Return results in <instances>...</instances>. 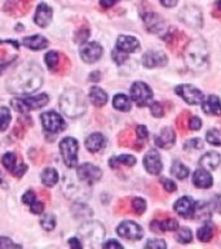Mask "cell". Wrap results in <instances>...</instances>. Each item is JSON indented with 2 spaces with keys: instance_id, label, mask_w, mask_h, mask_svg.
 <instances>
[{
  "instance_id": "38",
  "label": "cell",
  "mask_w": 221,
  "mask_h": 249,
  "mask_svg": "<svg viewBox=\"0 0 221 249\" xmlns=\"http://www.w3.org/2000/svg\"><path fill=\"white\" fill-rule=\"evenodd\" d=\"M132 209L136 214H142L146 210V202L141 197H135L132 200Z\"/></svg>"
},
{
  "instance_id": "1",
  "label": "cell",
  "mask_w": 221,
  "mask_h": 249,
  "mask_svg": "<svg viewBox=\"0 0 221 249\" xmlns=\"http://www.w3.org/2000/svg\"><path fill=\"white\" fill-rule=\"evenodd\" d=\"M43 85V70L34 62L19 66L8 79L7 89L12 93H31Z\"/></svg>"
},
{
  "instance_id": "25",
  "label": "cell",
  "mask_w": 221,
  "mask_h": 249,
  "mask_svg": "<svg viewBox=\"0 0 221 249\" xmlns=\"http://www.w3.org/2000/svg\"><path fill=\"white\" fill-rule=\"evenodd\" d=\"M22 44L32 51L44 50L48 46V40L42 35H34V36H26L23 38Z\"/></svg>"
},
{
  "instance_id": "11",
  "label": "cell",
  "mask_w": 221,
  "mask_h": 249,
  "mask_svg": "<svg viewBox=\"0 0 221 249\" xmlns=\"http://www.w3.org/2000/svg\"><path fill=\"white\" fill-rule=\"evenodd\" d=\"M116 232L120 237L123 239H127V240H139L143 236V231L141 229V226L137 225L136 222L133 221H124L122 222L118 229H116Z\"/></svg>"
},
{
  "instance_id": "7",
  "label": "cell",
  "mask_w": 221,
  "mask_h": 249,
  "mask_svg": "<svg viewBox=\"0 0 221 249\" xmlns=\"http://www.w3.org/2000/svg\"><path fill=\"white\" fill-rule=\"evenodd\" d=\"M131 97L139 107H146L151 104L153 100V91L146 83L135 82L131 87Z\"/></svg>"
},
{
  "instance_id": "57",
  "label": "cell",
  "mask_w": 221,
  "mask_h": 249,
  "mask_svg": "<svg viewBox=\"0 0 221 249\" xmlns=\"http://www.w3.org/2000/svg\"><path fill=\"white\" fill-rule=\"evenodd\" d=\"M0 182L4 183V178H3V174H1V171H0Z\"/></svg>"
},
{
  "instance_id": "35",
  "label": "cell",
  "mask_w": 221,
  "mask_h": 249,
  "mask_svg": "<svg viewBox=\"0 0 221 249\" xmlns=\"http://www.w3.org/2000/svg\"><path fill=\"white\" fill-rule=\"evenodd\" d=\"M11 124V110L5 107H0V131L7 130Z\"/></svg>"
},
{
  "instance_id": "47",
  "label": "cell",
  "mask_w": 221,
  "mask_h": 249,
  "mask_svg": "<svg viewBox=\"0 0 221 249\" xmlns=\"http://www.w3.org/2000/svg\"><path fill=\"white\" fill-rule=\"evenodd\" d=\"M35 200H36V196H35V194L32 191H27L26 194L22 196L23 204H27V205H31Z\"/></svg>"
},
{
  "instance_id": "6",
  "label": "cell",
  "mask_w": 221,
  "mask_h": 249,
  "mask_svg": "<svg viewBox=\"0 0 221 249\" xmlns=\"http://www.w3.org/2000/svg\"><path fill=\"white\" fill-rule=\"evenodd\" d=\"M62 160L67 167H75L78 163V142L74 138H65L60 144Z\"/></svg>"
},
{
  "instance_id": "48",
  "label": "cell",
  "mask_w": 221,
  "mask_h": 249,
  "mask_svg": "<svg viewBox=\"0 0 221 249\" xmlns=\"http://www.w3.org/2000/svg\"><path fill=\"white\" fill-rule=\"evenodd\" d=\"M88 36H89V30L88 29H84V30L77 31V36H75V39H77L78 43H85V40H87Z\"/></svg>"
},
{
  "instance_id": "29",
  "label": "cell",
  "mask_w": 221,
  "mask_h": 249,
  "mask_svg": "<svg viewBox=\"0 0 221 249\" xmlns=\"http://www.w3.org/2000/svg\"><path fill=\"white\" fill-rule=\"evenodd\" d=\"M42 182L46 187H52L58 182V173L52 167H48L43 171Z\"/></svg>"
},
{
  "instance_id": "26",
  "label": "cell",
  "mask_w": 221,
  "mask_h": 249,
  "mask_svg": "<svg viewBox=\"0 0 221 249\" xmlns=\"http://www.w3.org/2000/svg\"><path fill=\"white\" fill-rule=\"evenodd\" d=\"M89 100L95 107H104L108 101V93L100 87H92L89 91Z\"/></svg>"
},
{
  "instance_id": "3",
  "label": "cell",
  "mask_w": 221,
  "mask_h": 249,
  "mask_svg": "<svg viewBox=\"0 0 221 249\" xmlns=\"http://www.w3.org/2000/svg\"><path fill=\"white\" fill-rule=\"evenodd\" d=\"M61 109L63 114H66L70 118H77L84 114L87 110V101L80 89H69L62 93L61 100Z\"/></svg>"
},
{
  "instance_id": "53",
  "label": "cell",
  "mask_w": 221,
  "mask_h": 249,
  "mask_svg": "<svg viewBox=\"0 0 221 249\" xmlns=\"http://www.w3.org/2000/svg\"><path fill=\"white\" fill-rule=\"evenodd\" d=\"M104 247L105 248H123V247H122V244H119V243H118V241H115V240H110V241H108V243H106V244H104Z\"/></svg>"
},
{
  "instance_id": "16",
  "label": "cell",
  "mask_w": 221,
  "mask_h": 249,
  "mask_svg": "<svg viewBox=\"0 0 221 249\" xmlns=\"http://www.w3.org/2000/svg\"><path fill=\"white\" fill-rule=\"evenodd\" d=\"M143 166H145V169H146V171L149 174H160V171H162L163 169V163L158 151L150 149V151L147 152L146 155H145V157H143Z\"/></svg>"
},
{
  "instance_id": "19",
  "label": "cell",
  "mask_w": 221,
  "mask_h": 249,
  "mask_svg": "<svg viewBox=\"0 0 221 249\" xmlns=\"http://www.w3.org/2000/svg\"><path fill=\"white\" fill-rule=\"evenodd\" d=\"M52 16H53L52 9H50L46 3H42L39 4L38 8H36V13H35L34 21L38 26L46 27L48 26L50 21H52Z\"/></svg>"
},
{
  "instance_id": "10",
  "label": "cell",
  "mask_w": 221,
  "mask_h": 249,
  "mask_svg": "<svg viewBox=\"0 0 221 249\" xmlns=\"http://www.w3.org/2000/svg\"><path fill=\"white\" fill-rule=\"evenodd\" d=\"M176 93L182 97L188 104L199 105L205 100V95L202 93L201 89L190 85H181L176 87Z\"/></svg>"
},
{
  "instance_id": "51",
  "label": "cell",
  "mask_w": 221,
  "mask_h": 249,
  "mask_svg": "<svg viewBox=\"0 0 221 249\" xmlns=\"http://www.w3.org/2000/svg\"><path fill=\"white\" fill-rule=\"evenodd\" d=\"M136 134H137V136H139V139L141 140L146 139L147 135H149V134H147L146 127H145L143 124H139V126H137V128H136Z\"/></svg>"
},
{
  "instance_id": "37",
  "label": "cell",
  "mask_w": 221,
  "mask_h": 249,
  "mask_svg": "<svg viewBox=\"0 0 221 249\" xmlns=\"http://www.w3.org/2000/svg\"><path fill=\"white\" fill-rule=\"evenodd\" d=\"M1 163H3L4 166H5V169H7L8 171H11V173H13V170L16 169V166H17V163H16V156L13 155V153H5V155L1 157Z\"/></svg>"
},
{
  "instance_id": "58",
  "label": "cell",
  "mask_w": 221,
  "mask_h": 249,
  "mask_svg": "<svg viewBox=\"0 0 221 249\" xmlns=\"http://www.w3.org/2000/svg\"><path fill=\"white\" fill-rule=\"evenodd\" d=\"M217 7H219V9L221 11V0H219V1H217Z\"/></svg>"
},
{
  "instance_id": "56",
  "label": "cell",
  "mask_w": 221,
  "mask_h": 249,
  "mask_svg": "<svg viewBox=\"0 0 221 249\" xmlns=\"http://www.w3.org/2000/svg\"><path fill=\"white\" fill-rule=\"evenodd\" d=\"M100 78H101L100 71H93V73L91 74L89 79H91V81H93V82H98V81H100Z\"/></svg>"
},
{
  "instance_id": "2",
  "label": "cell",
  "mask_w": 221,
  "mask_h": 249,
  "mask_svg": "<svg viewBox=\"0 0 221 249\" xmlns=\"http://www.w3.org/2000/svg\"><path fill=\"white\" fill-rule=\"evenodd\" d=\"M184 58L188 68L194 71H203L208 66V51L202 39H195L188 44L184 53Z\"/></svg>"
},
{
  "instance_id": "30",
  "label": "cell",
  "mask_w": 221,
  "mask_h": 249,
  "mask_svg": "<svg viewBox=\"0 0 221 249\" xmlns=\"http://www.w3.org/2000/svg\"><path fill=\"white\" fill-rule=\"evenodd\" d=\"M171 174L177 179L184 180V179H186V177H189V169L180 161H174L172 163V167H171Z\"/></svg>"
},
{
  "instance_id": "12",
  "label": "cell",
  "mask_w": 221,
  "mask_h": 249,
  "mask_svg": "<svg viewBox=\"0 0 221 249\" xmlns=\"http://www.w3.org/2000/svg\"><path fill=\"white\" fill-rule=\"evenodd\" d=\"M40 121L44 130L52 134L61 131L65 128V121L62 120V117L56 112H46L40 116Z\"/></svg>"
},
{
  "instance_id": "8",
  "label": "cell",
  "mask_w": 221,
  "mask_h": 249,
  "mask_svg": "<svg viewBox=\"0 0 221 249\" xmlns=\"http://www.w3.org/2000/svg\"><path fill=\"white\" fill-rule=\"evenodd\" d=\"M178 17L186 26L193 27V29H198L203 25L202 11L195 5H186L182 8L181 12L178 13Z\"/></svg>"
},
{
  "instance_id": "27",
  "label": "cell",
  "mask_w": 221,
  "mask_h": 249,
  "mask_svg": "<svg viewBox=\"0 0 221 249\" xmlns=\"http://www.w3.org/2000/svg\"><path fill=\"white\" fill-rule=\"evenodd\" d=\"M112 105H114V108L120 110V112H128L131 109V100L124 93H118L114 96Z\"/></svg>"
},
{
  "instance_id": "52",
  "label": "cell",
  "mask_w": 221,
  "mask_h": 249,
  "mask_svg": "<svg viewBox=\"0 0 221 249\" xmlns=\"http://www.w3.org/2000/svg\"><path fill=\"white\" fill-rule=\"evenodd\" d=\"M116 1H118V0H100V4L101 7L105 8V9H108V8H111Z\"/></svg>"
},
{
  "instance_id": "42",
  "label": "cell",
  "mask_w": 221,
  "mask_h": 249,
  "mask_svg": "<svg viewBox=\"0 0 221 249\" xmlns=\"http://www.w3.org/2000/svg\"><path fill=\"white\" fill-rule=\"evenodd\" d=\"M167 244L160 239H153V240H149L146 243V248H155V249H160V248H166Z\"/></svg>"
},
{
  "instance_id": "22",
  "label": "cell",
  "mask_w": 221,
  "mask_h": 249,
  "mask_svg": "<svg viewBox=\"0 0 221 249\" xmlns=\"http://www.w3.org/2000/svg\"><path fill=\"white\" fill-rule=\"evenodd\" d=\"M202 109L209 116H221V101L215 95H211L202 103Z\"/></svg>"
},
{
  "instance_id": "13",
  "label": "cell",
  "mask_w": 221,
  "mask_h": 249,
  "mask_svg": "<svg viewBox=\"0 0 221 249\" xmlns=\"http://www.w3.org/2000/svg\"><path fill=\"white\" fill-rule=\"evenodd\" d=\"M104 53V50L101 44L97 42H85L80 48V57L81 60L87 64H93L98 61Z\"/></svg>"
},
{
  "instance_id": "44",
  "label": "cell",
  "mask_w": 221,
  "mask_h": 249,
  "mask_svg": "<svg viewBox=\"0 0 221 249\" xmlns=\"http://www.w3.org/2000/svg\"><path fill=\"white\" fill-rule=\"evenodd\" d=\"M21 245L15 244L11 239L8 237H0V248H19Z\"/></svg>"
},
{
  "instance_id": "55",
  "label": "cell",
  "mask_w": 221,
  "mask_h": 249,
  "mask_svg": "<svg viewBox=\"0 0 221 249\" xmlns=\"http://www.w3.org/2000/svg\"><path fill=\"white\" fill-rule=\"evenodd\" d=\"M69 244L73 247V248H81V243H79V239H71L69 241Z\"/></svg>"
},
{
  "instance_id": "23",
  "label": "cell",
  "mask_w": 221,
  "mask_h": 249,
  "mask_svg": "<svg viewBox=\"0 0 221 249\" xmlns=\"http://www.w3.org/2000/svg\"><path fill=\"white\" fill-rule=\"evenodd\" d=\"M105 143H106L105 136L101 132H95V134H91L87 138V140H85V147H87V149L91 153H97V152L101 151L105 147Z\"/></svg>"
},
{
  "instance_id": "54",
  "label": "cell",
  "mask_w": 221,
  "mask_h": 249,
  "mask_svg": "<svg viewBox=\"0 0 221 249\" xmlns=\"http://www.w3.org/2000/svg\"><path fill=\"white\" fill-rule=\"evenodd\" d=\"M160 3H162V5H164V7L167 8H172L174 7L176 4H177L178 0H159Z\"/></svg>"
},
{
  "instance_id": "34",
  "label": "cell",
  "mask_w": 221,
  "mask_h": 249,
  "mask_svg": "<svg viewBox=\"0 0 221 249\" xmlns=\"http://www.w3.org/2000/svg\"><path fill=\"white\" fill-rule=\"evenodd\" d=\"M71 212L74 213V215L79 219V218H88L92 215V210L89 209L87 205H83V204H75L73 206Z\"/></svg>"
},
{
  "instance_id": "32",
  "label": "cell",
  "mask_w": 221,
  "mask_h": 249,
  "mask_svg": "<svg viewBox=\"0 0 221 249\" xmlns=\"http://www.w3.org/2000/svg\"><path fill=\"white\" fill-rule=\"evenodd\" d=\"M46 64L50 71H56L58 64H60V54H58L56 51L48 52V53L46 54Z\"/></svg>"
},
{
  "instance_id": "28",
  "label": "cell",
  "mask_w": 221,
  "mask_h": 249,
  "mask_svg": "<svg viewBox=\"0 0 221 249\" xmlns=\"http://www.w3.org/2000/svg\"><path fill=\"white\" fill-rule=\"evenodd\" d=\"M110 166L114 169V167H118L119 165H126V166H133L136 163V159L131 155H122V156H115L112 157L109 161Z\"/></svg>"
},
{
  "instance_id": "5",
  "label": "cell",
  "mask_w": 221,
  "mask_h": 249,
  "mask_svg": "<svg viewBox=\"0 0 221 249\" xmlns=\"http://www.w3.org/2000/svg\"><path fill=\"white\" fill-rule=\"evenodd\" d=\"M79 236L91 247L100 245L105 237L104 226L98 222H87L79 229Z\"/></svg>"
},
{
  "instance_id": "18",
  "label": "cell",
  "mask_w": 221,
  "mask_h": 249,
  "mask_svg": "<svg viewBox=\"0 0 221 249\" xmlns=\"http://www.w3.org/2000/svg\"><path fill=\"white\" fill-rule=\"evenodd\" d=\"M140 48V42L135 36L129 35H120L116 39V50L122 51L124 53H132Z\"/></svg>"
},
{
  "instance_id": "20",
  "label": "cell",
  "mask_w": 221,
  "mask_h": 249,
  "mask_svg": "<svg viewBox=\"0 0 221 249\" xmlns=\"http://www.w3.org/2000/svg\"><path fill=\"white\" fill-rule=\"evenodd\" d=\"M213 179L209 174L208 170H205L203 167L198 169V170L194 171L193 174V184L197 188H203V190H207L209 187L212 186Z\"/></svg>"
},
{
  "instance_id": "39",
  "label": "cell",
  "mask_w": 221,
  "mask_h": 249,
  "mask_svg": "<svg viewBox=\"0 0 221 249\" xmlns=\"http://www.w3.org/2000/svg\"><path fill=\"white\" fill-rule=\"evenodd\" d=\"M40 225H42L43 229L47 230V231H52V230L56 227V218H54V215L48 214V215H46L44 218H42Z\"/></svg>"
},
{
  "instance_id": "45",
  "label": "cell",
  "mask_w": 221,
  "mask_h": 249,
  "mask_svg": "<svg viewBox=\"0 0 221 249\" xmlns=\"http://www.w3.org/2000/svg\"><path fill=\"white\" fill-rule=\"evenodd\" d=\"M202 127V121L201 118H198V117H191L189 121V128L190 130H194V131H197L199 128Z\"/></svg>"
},
{
  "instance_id": "24",
  "label": "cell",
  "mask_w": 221,
  "mask_h": 249,
  "mask_svg": "<svg viewBox=\"0 0 221 249\" xmlns=\"http://www.w3.org/2000/svg\"><path fill=\"white\" fill-rule=\"evenodd\" d=\"M220 155L217 152H207L205 155H203L199 160V165L201 167L205 169V170H216L217 166L220 165Z\"/></svg>"
},
{
  "instance_id": "43",
  "label": "cell",
  "mask_w": 221,
  "mask_h": 249,
  "mask_svg": "<svg viewBox=\"0 0 221 249\" xmlns=\"http://www.w3.org/2000/svg\"><path fill=\"white\" fill-rule=\"evenodd\" d=\"M127 54L128 53H124V52H122V51L119 50L112 51V58H114V61H115L116 64H123V62L127 60Z\"/></svg>"
},
{
  "instance_id": "50",
  "label": "cell",
  "mask_w": 221,
  "mask_h": 249,
  "mask_svg": "<svg viewBox=\"0 0 221 249\" xmlns=\"http://www.w3.org/2000/svg\"><path fill=\"white\" fill-rule=\"evenodd\" d=\"M211 209L216 210L217 213H221V196L217 195L213 197V200L211 201Z\"/></svg>"
},
{
  "instance_id": "9",
  "label": "cell",
  "mask_w": 221,
  "mask_h": 249,
  "mask_svg": "<svg viewBox=\"0 0 221 249\" xmlns=\"http://www.w3.org/2000/svg\"><path fill=\"white\" fill-rule=\"evenodd\" d=\"M77 175L81 182L87 183V184H93L100 180L102 177V171L100 167L93 163H83L80 166H78Z\"/></svg>"
},
{
  "instance_id": "14",
  "label": "cell",
  "mask_w": 221,
  "mask_h": 249,
  "mask_svg": "<svg viewBox=\"0 0 221 249\" xmlns=\"http://www.w3.org/2000/svg\"><path fill=\"white\" fill-rule=\"evenodd\" d=\"M174 212L181 215L182 218H194V213H195V201L189 196H182L181 198H178L177 201L174 202Z\"/></svg>"
},
{
  "instance_id": "17",
  "label": "cell",
  "mask_w": 221,
  "mask_h": 249,
  "mask_svg": "<svg viewBox=\"0 0 221 249\" xmlns=\"http://www.w3.org/2000/svg\"><path fill=\"white\" fill-rule=\"evenodd\" d=\"M167 64V56L164 52L160 51H147L142 56V65L145 68H160Z\"/></svg>"
},
{
  "instance_id": "41",
  "label": "cell",
  "mask_w": 221,
  "mask_h": 249,
  "mask_svg": "<svg viewBox=\"0 0 221 249\" xmlns=\"http://www.w3.org/2000/svg\"><path fill=\"white\" fill-rule=\"evenodd\" d=\"M150 110H151V114L154 117H163V113H164V110H163V107L160 103H151L150 104Z\"/></svg>"
},
{
  "instance_id": "46",
  "label": "cell",
  "mask_w": 221,
  "mask_h": 249,
  "mask_svg": "<svg viewBox=\"0 0 221 249\" xmlns=\"http://www.w3.org/2000/svg\"><path fill=\"white\" fill-rule=\"evenodd\" d=\"M30 209L34 214H40L43 213V210H44V204H43L42 201H36V200H35V201L30 205Z\"/></svg>"
},
{
  "instance_id": "33",
  "label": "cell",
  "mask_w": 221,
  "mask_h": 249,
  "mask_svg": "<svg viewBox=\"0 0 221 249\" xmlns=\"http://www.w3.org/2000/svg\"><path fill=\"white\" fill-rule=\"evenodd\" d=\"M176 239H177L178 243H182V244H188L193 239V232L191 230L188 229V227H178L177 233H176Z\"/></svg>"
},
{
  "instance_id": "15",
  "label": "cell",
  "mask_w": 221,
  "mask_h": 249,
  "mask_svg": "<svg viewBox=\"0 0 221 249\" xmlns=\"http://www.w3.org/2000/svg\"><path fill=\"white\" fill-rule=\"evenodd\" d=\"M142 19L145 26L149 30V33L160 34L166 29V22H164L163 17H160V16L154 13V12H147V13H145L142 16Z\"/></svg>"
},
{
  "instance_id": "36",
  "label": "cell",
  "mask_w": 221,
  "mask_h": 249,
  "mask_svg": "<svg viewBox=\"0 0 221 249\" xmlns=\"http://www.w3.org/2000/svg\"><path fill=\"white\" fill-rule=\"evenodd\" d=\"M205 140H207L209 144H212V145H217V147H220L221 145V131L220 130H217V128H212V130H209V131L205 134Z\"/></svg>"
},
{
  "instance_id": "21",
  "label": "cell",
  "mask_w": 221,
  "mask_h": 249,
  "mask_svg": "<svg viewBox=\"0 0 221 249\" xmlns=\"http://www.w3.org/2000/svg\"><path fill=\"white\" fill-rule=\"evenodd\" d=\"M174 142H176V135H174V131L171 127L163 128L160 134L155 138V144L159 148H164V149L174 147Z\"/></svg>"
},
{
  "instance_id": "49",
  "label": "cell",
  "mask_w": 221,
  "mask_h": 249,
  "mask_svg": "<svg viewBox=\"0 0 221 249\" xmlns=\"http://www.w3.org/2000/svg\"><path fill=\"white\" fill-rule=\"evenodd\" d=\"M162 183L164 190L168 191V192H174L176 191V183L174 180H171V179H162Z\"/></svg>"
},
{
  "instance_id": "4",
  "label": "cell",
  "mask_w": 221,
  "mask_h": 249,
  "mask_svg": "<svg viewBox=\"0 0 221 249\" xmlns=\"http://www.w3.org/2000/svg\"><path fill=\"white\" fill-rule=\"evenodd\" d=\"M49 97L47 93H39V95H34V96H25L21 99H13L12 100V107L17 110V112L26 114L29 110H34V109H39L48 104Z\"/></svg>"
},
{
  "instance_id": "40",
  "label": "cell",
  "mask_w": 221,
  "mask_h": 249,
  "mask_svg": "<svg viewBox=\"0 0 221 249\" xmlns=\"http://www.w3.org/2000/svg\"><path fill=\"white\" fill-rule=\"evenodd\" d=\"M186 151H190V149H202L203 148V142L201 139H191V140H188L184 145Z\"/></svg>"
},
{
  "instance_id": "31",
  "label": "cell",
  "mask_w": 221,
  "mask_h": 249,
  "mask_svg": "<svg viewBox=\"0 0 221 249\" xmlns=\"http://www.w3.org/2000/svg\"><path fill=\"white\" fill-rule=\"evenodd\" d=\"M213 236V225L211 222H205L201 229L198 230V239L203 243H207Z\"/></svg>"
}]
</instances>
